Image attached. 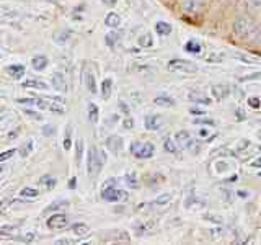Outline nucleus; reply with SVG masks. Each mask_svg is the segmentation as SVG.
Wrapping results in <instances>:
<instances>
[{"label":"nucleus","instance_id":"27","mask_svg":"<svg viewBox=\"0 0 261 245\" xmlns=\"http://www.w3.org/2000/svg\"><path fill=\"white\" fill-rule=\"evenodd\" d=\"M165 151L167 152H171V154H176L178 152V144H176V141H173L171 137L165 139Z\"/></svg>","mask_w":261,"mask_h":245},{"label":"nucleus","instance_id":"7","mask_svg":"<svg viewBox=\"0 0 261 245\" xmlns=\"http://www.w3.org/2000/svg\"><path fill=\"white\" fill-rule=\"evenodd\" d=\"M67 223H69V219L65 214H53L47 219V227L49 229H64L67 226Z\"/></svg>","mask_w":261,"mask_h":245},{"label":"nucleus","instance_id":"9","mask_svg":"<svg viewBox=\"0 0 261 245\" xmlns=\"http://www.w3.org/2000/svg\"><path fill=\"white\" fill-rule=\"evenodd\" d=\"M211 93L216 100H224V98L230 93V87L225 85V84H217V85H212L211 88Z\"/></svg>","mask_w":261,"mask_h":245},{"label":"nucleus","instance_id":"49","mask_svg":"<svg viewBox=\"0 0 261 245\" xmlns=\"http://www.w3.org/2000/svg\"><path fill=\"white\" fill-rule=\"evenodd\" d=\"M251 167H255V168H261V157L258 159V160H255L251 163Z\"/></svg>","mask_w":261,"mask_h":245},{"label":"nucleus","instance_id":"47","mask_svg":"<svg viewBox=\"0 0 261 245\" xmlns=\"http://www.w3.org/2000/svg\"><path fill=\"white\" fill-rule=\"evenodd\" d=\"M119 108H121L122 111H124V113H129V106H127L124 102H119Z\"/></svg>","mask_w":261,"mask_h":245},{"label":"nucleus","instance_id":"34","mask_svg":"<svg viewBox=\"0 0 261 245\" xmlns=\"http://www.w3.org/2000/svg\"><path fill=\"white\" fill-rule=\"evenodd\" d=\"M31 149H33V141H28V144H24V147L20 149V155L21 157H27V155L31 152Z\"/></svg>","mask_w":261,"mask_h":245},{"label":"nucleus","instance_id":"42","mask_svg":"<svg viewBox=\"0 0 261 245\" xmlns=\"http://www.w3.org/2000/svg\"><path fill=\"white\" fill-rule=\"evenodd\" d=\"M69 38H70V33H69V31H67V33L64 31L62 35H61V36H57L56 39H57V43H65V41H67Z\"/></svg>","mask_w":261,"mask_h":245},{"label":"nucleus","instance_id":"8","mask_svg":"<svg viewBox=\"0 0 261 245\" xmlns=\"http://www.w3.org/2000/svg\"><path fill=\"white\" fill-rule=\"evenodd\" d=\"M82 80H84V84H85V87L90 93H96V80H95V76H93L92 70H88L85 67L84 74H82Z\"/></svg>","mask_w":261,"mask_h":245},{"label":"nucleus","instance_id":"33","mask_svg":"<svg viewBox=\"0 0 261 245\" xmlns=\"http://www.w3.org/2000/svg\"><path fill=\"white\" fill-rule=\"evenodd\" d=\"M21 196H27V198H35V196H38V191L33 190V188H23V190L20 191Z\"/></svg>","mask_w":261,"mask_h":245},{"label":"nucleus","instance_id":"22","mask_svg":"<svg viewBox=\"0 0 261 245\" xmlns=\"http://www.w3.org/2000/svg\"><path fill=\"white\" fill-rule=\"evenodd\" d=\"M23 87L27 88H41V90H47V85L44 82H39V80H24L23 82Z\"/></svg>","mask_w":261,"mask_h":245},{"label":"nucleus","instance_id":"23","mask_svg":"<svg viewBox=\"0 0 261 245\" xmlns=\"http://www.w3.org/2000/svg\"><path fill=\"white\" fill-rule=\"evenodd\" d=\"M137 43H139V46H141V47H150V46L153 44L152 35H150V33H147V35H142V36H139Z\"/></svg>","mask_w":261,"mask_h":245},{"label":"nucleus","instance_id":"29","mask_svg":"<svg viewBox=\"0 0 261 245\" xmlns=\"http://www.w3.org/2000/svg\"><path fill=\"white\" fill-rule=\"evenodd\" d=\"M171 201V194H162V196H159L157 200L153 201V206H163V204H168Z\"/></svg>","mask_w":261,"mask_h":245},{"label":"nucleus","instance_id":"30","mask_svg":"<svg viewBox=\"0 0 261 245\" xmlns=\"http://www.w3.org/2000/svg\"><path fill=\"white\" fill-rule=\"evenodd\" d=\"M190 100H191V102H199V103H204V105H209V103H211L209 98L202 96L201 93H199V95H198V93H191V95H190Z\"/></svg>","mask_w":261,"mask_h":245},{"label":"nucleus","instance_id":"38","mask_svg":"<svg viewBox=\"0 0 261 245\" xmlns=\"http://www.w3.org/2000/svg\"><path fill=\"white\" fill-rule=\"evenodd\" d=\"M194 122V125H211V126H214L216 125V121L214 119H209V118H202V119H194L193 121Z\"/></svg>","mask_w":261,"mask_h":245},{"label":"nucleus","instance_id":"51","mask_svg":"<svg viewBox=\"0 0 261 245\" xmlns=\"http://www.w3.org/2000/svg\"><path fill=\"white\" fill-rule=\"evenodd\" d=\"M16 136H18V129H16V131H13V133H12L10 136H8V139H15Z\"/></svg>","mask_w":261,"mask_h":245},{"label":"nucleus","instance_id":"17","mask_svg":"<svg viewBox=\"0 0 261 245\" xmlns=\"http://www.w3.org/2000/svg\"><path fill=\"white\" fill-rule=\"evenodd\" d=\"M72 231H73V234L79 235V237H85L90 232V227L87 224H84V223H77V224L72 226Z\"/></svg>","mask_w":261,"mask_h":245},{"label":"nucleus","instance_id":"44","mask_svg":"<svg viewBox=\"0 0 261 245\" xmlns=\"http://www.w3.org/2000/svg\"><path fill=\"white\" fill-rule=\"evenodd\" d=\"M122 126H124L126 129H130V128H134V119H130V118L124 119V121H122Z\"/></svg>","mask_w":261,"mask_h":245},{"label":"nucleus","instance_id":"37","mask_svg":"<svg viewBox=\"0 0 261 245\" xmlns=\"http://www.w3.org/2000/svg\"><path fill=\"white\" fill-rule=\"evenodd\" d=\"M13 155H15V149H10V151L2 152V154H0V162H5V160H8V159H12Z\"/></svg>","mask_w":261,"mask_h":245},{"label":"nucleus","instance_id":"5","mask_svg":"<svg viewBox=\"0 0 261 245\" xmlns=\"http://www.w3.org/2000/svg\"><path fill=\"white\" fill-rule=\"evenodd\" d=\"M168 69L173 72H181V74H194L198 70L196 64L191 61H185V59H173L168 62Z\"/></svg>","mask_w":261,"mask_h":245},{"label":"nucleus","instance_id":"50","mask_svg":"<svg viewBox=\"0 0 261 245\" xmlns=\"http://www.w3.org/2000/svg\"><path fill=\"white\" fill-rule=\"evenodd\" d=\"M116 2L118 0H103V4H106V5H114Z\"/></svg>","mask_w":261,"mask_h":245},{"label":"nucleus","instance_id":"40","mask_svg":"<svg viewBox=\"0 0 261 245\" xmlns=\"http://www.w3.org/2000/svg\"><path fill=\"white\" fill-rule=\"evenodd\" d=\"M224 234V231L222 229H211L209 231V235H211V239H219V235H222Z\"/></svg>","mask_w":261,"mask_h":245},{"label":"nucleus","instance_id":"41","mask_svg":"<svg viewBox=\"0 0 261 245\" xmlns=\"http://www.w3.org/2000/svg\"><path fill=\"white\" fill-rule=\"evenodd\" d=\"M248 103H250V106H251V108H255V110H258L259 106H261V102H259V98H250V100H248Z\"/></svg>","mask_w":261,"mask_h":245},{"label":"nucleus","instance_id":"24","mask_svg":"<svg viewBox=\"0 0 261 245\" xmlns=\"http://www.w3.org/2000/svg\"><path fill=\"white\" fill-rule=\"evenodd\" d=\"M185 49L188 53H191V54H199L201 53V44L196 43V41H188Z\"/></svg>","mask_w":261,"mask_h":245},{"label":"nucleus","instance_id":"32","mask_svg":"<svg viewBox=\"0 0 261 245\" xmlns=\"http://www.w3.org/2000/svg\"><path fill=\"white\" fill-rule=\"evenodd\" d=\"M219 155H228V157H232V155H235V154L232 151H228V149H224V147H220V149L211 152V157H219Z\"/></svg>","mask_w":261,"mask_h":245},{"label":"nucleus","instance_id":"39","mask_svg":"<svg viewBox=\"0 0 261 245\" xmlns=\"http://www.w3.org/2000/svg\"><path fill=\"white\" fill-rule=\"evenodd\" d=\"M255 79H261V72H256V74H250V76H243V77H240V82L255 80Z\"/></svg>","mask_w":261,"mask_h":245},{"label":"nucleus","instance_id":"26","mask_svg":"<svg viewBox=\"0 0 261 245\" xmlns=\"http://www.w3.org/2000/svg\"><path fill=\"white\" fill-rule=\"evenodd\" d=\"M72 147V126H67L65 129V137H64V149L69 151Z\"/></svg>","mask_w":261,"mask_h":245},{"label":"nucleus","instance_id":"45","mask_svg":"<svg viewBox=\"0 0 261 245\" xmlns=\"http://www.w3.org/2000/svg\"><path fill=\"white\" fill-rule=\"evenodd\" d=\"M24 113H27V114H28V116H31V118H35L36 121H38V119H41V114H38V113H33V111H30V110H27V111H24Z\"/></svg>","mask_w":261,"mask_h":245},{"label":"nucleus","instance_id":"6","mask_svg":"<svg viewBox=\"0 0 261 245\" xmlns=\"http://www.w3.org/2000/svg\"><path fill=\"white\" fill-rule=\"evenodd\" d=\"M175 141H176L179 149H191V147L194 145L193 137L188 131H178L176 136H175Z\"/></svg>","mask_w":261,"mask_h":245},{"label":"nucleus","instance_id":"35","mask_svg":"<svg viewBox=\"0 0 261 245\" xmlns=\"http://www.w3.org/2000/svg\"><path fill=\"white\" fill-rule=\"evenodd\" d=\"M126 182H127V185L130 188H137V178H136L134 174H127L126 175Z\"/></svg>","mask_w":261,"mask_h":245},{"label":"nucleus","instance_id":"18","mask_svg":"<svg viewBox=\"0 0 261 245\" xmlns=\"http://www.w3.org/2000/svg\"><path fill=\"white\" fill-rule=\"evenodd\" d=\"M98 116H100V110H98V106L95 103H90L88 105V121L90 122H98Z\"/></svg>","mask_w":261,"mask_h":245},{"label":"nucleus","instance_id":"43","mask_svg":"<svg viewBox=\"0 0 261 245\" xmlns=\"http://www.w3.org/2000/svg\"><path fill=\"white\" fill-rule=\"evenodd\" d=\"M248 145H250V141H247V139H242V141L239 142V145H237V147H239V151H245Z\"/></svg>","mask_w":261,"mask_h":245},{"label":"nucleus","instance_id":"52","mask_svg":"<svg viewBox=\"0 0 261 245\" xmlns=\"http://www.w3.org/2000/svg\"><path fill=\"white\" fill-rule=\"evenodd\" d=\"M70 188H75V178L70 180Z\"/></svg>","mask_w":261,"mask_h":245},{"label":"nucleus","instance_id":"12","mask_svg":"<svg viewBox=\"0 0 261 245\" xmlns=\"http://www.w3.org/2000/svg\"><path fill=\"white\" fill-rule=\"evenodd\" d=\"M202 5H204L202 0H185L183 10L188 13H199L202 10Z\"/></svg>","mask_w":261,"mask_h":245},{"label":"nucleus","instance_id":"1","mask_svg":"<svg viewBox=\"0 0 261 245\" xmlns=\"http://www.w3.org/2000/svg\"><path fill=\"white\" fill-rule=\"evenodd\" d=\"M106 162V155L103 151L96 149V147H90L88 151V157H87V170H88V177L93 178L101 172L103 163Z\"/></svg>","mask_w":261,"mask_h":245},{"label":"nucleus","instance_id":"15","mask_svg":"<svg viewBox=\"0 0 261 245\" xmlns=\"http://www.w3.org/2000/svg\"><path fill=\"white\" fill-rule=\"evenodd\" d=\"M31 65L35 70H44L47 67V57L46 56H36L31 59Z\"/></svg>","mask_w":261,"mask_h":245},{"label":"nucleus","instance_id":"14","mask_svg":"<svg viewBox=\"0 0 261 245\" xmlns=\"http://www.w3.org/2000/svg\"><path fill=\"white\" fill-rule=\"evenodd\" d=\"M105 24L108 28H118L121 24V16L118 13H114V12H110L108 15H106V18H105Z\"/></svg>","mask_w":261,"mask_h":245},{"label":"nucleus","instance_id":"2","mask_svg":"<svg viewBox=\"0 0 261 245\" xmlns=\"http://www.w3.org/2000/svg\"><path fill=\"white\" fill-rule=\"evenodd\" d=\"M255 30H256L255 23H253L250 18H247V16H242V18L235 20V23H233V33H235V36H239L242 39H251Z\"/></svg>","mask_w":261,"mask_h":245},{"label":"nucleus","instance_id":"31","mask_svg":"<svg viewBox=\"0 0 261 245\" xmlns=\"http://www.w3.org/2000/svg\"><path fill=\"white\" fill-rule=\"evenodd\" d=\"M41 183L46 185V188H54L56 183H57V180H56L54 177H51V175H47V177H43V178H41Z\"/></svg>","mask_w":261,"mask_h":245},{"label":"nucleus","instance_id":"3","mask_svg":"<svg viewBox=\"0 0 261 245\" xmlns=\"http://www.w3.org/2000/svg\"><path fill=\"white\" fill-rule=\"evenodd\" d=\"M101 198L110 203H118V201H127L129 194L124 190H118V188H114V186H106L101 191Z\"/></svg>","mask_w":261,"mask_h":245},{"label":"nucleus","instance_id":"46","mask_svg":"<svg viewBox=\"0 0 261 245\" xmlns=\"http://www.w3.org/2000/svg\"><path fill=\"white\" fill-rule=\"evenodd\" d=\"M43 131H44V136H51V134H53V131H54V128H53V126H46Z\"/></svg>","mask_w":261,"mask_h":245},{"label":"nucleus","instance_id":"10","mask_svg":"<svg viewBox=\"0 0 261 245\" xmlns=\"http://www.w3.org/2000/svg\"><path fill=\"white\" fill-rule=\"evenodd\" d=\"M53 87L61 93H67V82H65V77L62 74L56 72L53 74Z\"/></svg>","mask_w":261,"mask_h":245},{"label":"nucleus","instance_id":"20","mask_svg":"<svg viewBox=\"0 0 261 245\" xmlns=\"http://www.w3.org/2000/svg\"><path fill=\"white\" fill-rule=\"evenodd\" d=\"M111 90H113V80L111 79H105L103 84H101V96L105 98H110L111 95Z\"/></svg>","mask_w":261,"mask_h":245},{"label":"nucleus","instance_id":"16","mask_svg":"<svg viewBox=\"0 0 261 245\" xmlns=\"http://www.w3.org/2000/svg\"><path fill=\"white\" fill-rule=\"evenodd\" d=\"M7 72L10 74V76L13 77V79H21L23 77V74H24V67L23 65H20V64H15V65H8L7 67Z\"/></svg>","mask_w":261,"mask_h":245},{"label":"nucleus","instance_id":"48","mask_svg":"<svg viewBox=\"0 0 261 245\" xmlns=\"http://www.w3.org/2000/svg\"><path fill=\"white\" fill-rule=\"evenodd\" d=\"M199 137H202V139L209 137V131H207V129H201V131H199Z\"/></svg>","mask_w":261,"mask_h":245},{"label":"nucleus","instance_id":"4","mask_svg":"<svg viewBox=\"0 0 261 245\" xmlns=\"http://www.w3.org/2000/svg\"><path fill=\"white\" fill-rule=\"evenodd\" d=\"M130 152H133L134 157L137 159H150L155 152V147L150 142H133Z\"/></svg>","mask_w":261,"mask_h":245},{"label":"nucleus","instance_id":"36","mask_svg":"<svg viewBox=\"0 0 261 245\" xmlns=\"http://www.w3.org/2000/svg\"><path fill=\"white\" fill-rule=\"evenodd\" d=\"M82 152H84V139H79L77 141V163L82 160Z\"/></svg>","mask_w":261,"mask_h":245},{"label":"nucleus","instance_id":"21","mask_svg":"<svg viewBox=\"0 0 261 245\" xmlns=\"http://www.w3.org/2000/svg\"><path fill=\"white\" fill-rule=\"evenodd\" d=\"M155 30H157L159 35H170L171 33V24H168L167 21H159L157 24H155Z\"/></svg>","mask_w":261,"mask_h":245},{"label":"nucleus","instance_id":"25","mask_svg":"<svg viewBox=\"0 0 261 245\" xmlns=\"http://www.w3.org/2000/svg\"><path fill=\"white\" fill-rule=\"evenodd\" d=\"M15 232H16V227H13V226L0 227V239H5V237H12Z\"/></svg>","mask_w":261,"mask_h":245},{"label":"nucleus","instance_id":"13","mask_svg":"<svg viewBox=\"0 0 261 245\" xmlns=\"http://www.w3.org/2000/svg\"><path fill=\"white\" fill-rule=\"evenodd\" d=\"M144 126H145L147 129H149V131L159 129V128L162 126V116H160V114H150V116H147V118H145Z\"/></svg>","mask_w":261,"mask_h":245},{"label":"nucleus","instance_id":"19","mask_svg":"<svg viewBox=\"0 0 261 245\" xmlns=\"http://www.w3.org/2000/svg\"><path fill=\"white\" fill-rule=\"evenodd\" d=\"M155 105H160V106H173L175 105V100L171 96H168V95H160V96H157L155 98Z\"/></svg>","mask_w":261,"mask_h":245},{"label":"nucleus","instance_id":"28","mask_svg":"<svg viewBox=\"0 0 261 245\" xmlns=\"http://www.w3.org/2000/svg\"><path fill=\"white\" fill-rule=\"evenodd\" d=\"M106 44H108L110 47H113L114 44L118 43V39H119V35L118 33H114V31H111V33H108V35H106Z\"/></svg>","mask_w":261,"mask_h":245},{"label":"nucleus","instance_id":"11","mask_svg":"<svg viewBox=\"0 0 261 245\" xmlns=\"http://www.w3.org/2000/svg\"><path fill=\"white\" fill-rule=\"evenodd\" d=\"M106 147L113 154H119L122 151V139L119 136H110L106 139Z\"/></svg>","mask_w":261,"mask_h":245}]
</instances>
